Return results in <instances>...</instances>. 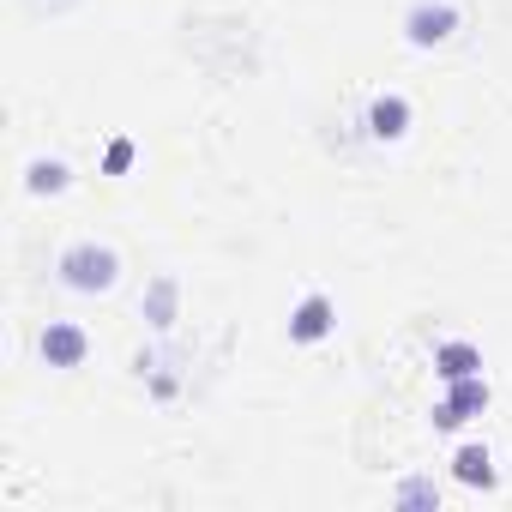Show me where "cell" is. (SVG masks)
<instances>
[{"label": "cell", "instance_id": "8", "mask_svg": "<svg viewBox=\"0 0 512 512\" xmlns=\"http://www.w3.org/2000/svg\"><path fill=\"white\" fill-rule=\"evenodd\" d=\"M67 181H73V175H67L61 157H37V163L25 169V187H31V193H61Z\"/></svg>", "mask_w": 512, "mask_h": 512}, {"label": "cell", "instance_id": "10", "mask_svg": "<svg viewBox=\"0 0 512 512\" xmlns=\"http://www.w3.org/2000/svg\"><path fill=\"white\" fill-rule=\"evenodd\" d=\"M151 326H175V284L169 278L151 284Z\"/></svg>", "mask_w": 512, "mask_h": 512}, {"label": "cell", "instance_id": "1", "mask_svg": "<svg viewBox=\"0 0 512 512\" xmlns=\"http://www.w3.org/2000/svg\"><path fill=\"white\" fill-rule=\"evenodd\" d=\"M115 272H121V260L97 241H79V247L61 253V284H73V290H109Z\"/></svg>", "mask_w": 512, "mask_h": 512}, {"label": "cell", "instance_id": "12", "mask_svg": "<svg viewBox=\"0 0 512 512\" xmlns=\"http://www.w3.org/2000/svg\"><path fill=\"white\" fill-rule=\"evenodd\" d=\"M398 500H404V506H416V500H422V506H434L440 494H434L428 482H410V488H398Z\"/></svg>", "mask_w": 512, "mask_h": 512}, {"label": "cell", "instance_id": "4", "mask_svg": "<svg viewBox=\"0 0 512 512\" xmlns=\"http://www.w3.org/2000/svg\"><path fill=\"white\" fill-rule=\"evenodd\" d=\"M85 356H91V338H85L79 326L55 320V326L43 332V362H49V368H79Z\"/></svg>", "mask_w": 512, "mask_h": 512}, {"label": "cell", "instance_id": "7", "mask_svg": "<svg viewBox=\"0 0 512 512\" xmlns=\"http://www.w3.org/2000/svg\"><path fill=\"white\" fill-rule=\"evenodd\" d=\"M434 368H440V380H464V374L482 368V350L476 344H440L434 350Z\"/></svg>", "mask_w": 512, "mask_h": 512}, {"label": "cell", "instance_id": "6", "mask_svg": "<svg viewBox=\"0 0 512 512\" xmlns=\"http://www.w3.org/2000/svg\"><path fill=\"white\" fill-rule=\"evenodd\" d=\"M404 127H410V103H404V97H380V103L368 109V133H374V139H398Z\"/></svg>", "mask_w": 512, "mask_h": 512}, {"label": "cell", "instance_id": "2", "mask_svg": "<svg viewBox=\"0 0 512 512\" xmlns=\"http://www.w3.org/2000/svg\"><path fill=\"white\" fill-rule=\"evenodd\" d=\"M452 31H458V7H446V0H422V7L404 13V37H410L416 49H434V43H446Z\"/></svg>", "mask_w": 512, "mask_h": 512}, {"label": "cell", "instance_id": "3", "mask_svg": "<svg viewBox=\"0 0 512 512\" xmlns=\"http://www.w3.org/2000/svg\"><path fill=\"white\" fill-rule=\"evenodd\" d=\"M446 386H452V398H446V404H434V428H458L464 416L488 410V386H482L476 374H464V380H446Z\"/></svg>", "mask_w": 512, "mask_h": 512}, {"label": "cell", "instance_id": "5", "mask_svg": "<svg viewBox=\"0 0 512 512\" xmlns=\"http://www.w3.org/2000/svg\"><path fill=\"white\" fill-rule=\"evenodd\" d=\"M332 326H338V308H332V296H308V302L290 314V338H296V344H320Z\"/></svg>", "mask_w": 512, "mask_h": 512}, {"label": "cell", "instance_id": "11", "mask_svg": "<svg viewBox=\"0 0 512 512\" xmlns=\"http://www.w3.org/2000/svg\"><path fill=\"white\" fill-rule=\"evenodd\" d=\"M103 163H109V175H121V169H127V163H133V139H115V145H109V157H103Z\"/></svg>", "mask_w": 512, "mask_h": 512}, {"label": "cell", "instance_id": "9", "mask_svg": "<svg viewBox=\"0 0 512 512\" xmlns=\"http://www.w3.org/2000/svg\"><path fill=\"white\" fill-rule=\"evenodd\" d=\"M452 464H458V482H470V488H488V482H494V458H488V446H464Z\"/></svg>", "mask_w": 512, "mask_h": 512}]
</instances>
